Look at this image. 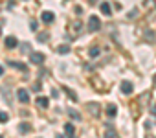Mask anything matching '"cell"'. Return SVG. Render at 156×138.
<instances>
[{
    "label": "cell",
    "mask_w": 156,
    "mask_h": 138,
    "mask_svg": "<svg viewBox=\"0 0 156 138\" xmlns=\"http://www.w3.org/2000/svg\"><path fill=\"white\" fill-rule=\"evenodd\" d=\"M99 28H101V20H99V17L92 15V17L88 19V31H90V33H94V31H98Z\"/></svg>",
    "instance_id": "cell-1"
},
{
    "label": "cell",
    "mask_w": 156,
    "mask_h": 138,
    "mask_svg": "<svg viewBox=\"0 0 156 138\" xmlns=\"http://www.w3.org/2000/svg\"><path fill=\"white\" fill-rule=\"evenodd\" d=\"M44 53H41V52H30V61H31V64H42L44 63Z\"/></svg>",
    "instance_id": "cell-2"
},
{
    "label": "cell",
    "mask_w": 156,
    "mask_h": 138,
    "mask_svg": "<svg viewBox=\"0 0 156 138\" xmlns=\"http://www.w3.org/2000/svg\"><path fill=\"white\" fill-rule=\"evenodd\" d=\"M87 109H88V112H90L92 116H99V112H101V105H99V103H96V101L87 103Z\"/></svg>",
    "instance_id": "cell-3"
},
{
    "label": "cell",
    "mask_w": 156,
    "mask_h": 138,
    "mask_svg": "<svg viewBox=\"0 0 156 138\" xmlns=\"http://www.w3.org/2000/svg\"><path fill=\"white\" fill-rule=\"evenodd\" d=\"M17 98H19L20 103H28V101H30V94H28L26 89H19V90H17Z\"/></svg>",
    "instance_id": "cell-4"
},
{
    "label": "cell",
    "mask_w": 156,
    "mask_h": 138,
    "mask_svg": "<svg viewBox=\"0 0 156 138\" xmlns=\"http://www.w3.org/2000/svg\"><path fill=\"white\" fill-rule=\"evenodd\" d=\"M41 20L46 22V24H51V22L55 20V15H53L51 11H42V13H41Z\"/></svg>",
    "instance_id": "cell-5"
},
{
    "label": "cell",
    "mask_w": 156,
    "mask_h": 138,
    "mask_svg": "<svg viewBox=\"0 0 156 138\" xmlns=\"http://www.w3.org/2000/svg\"><path fill=\"white\" fill-rule=\"evenodd\" d=\"M132 90H134V87H132V83H130V81H127V79H125V81H121V92H123V94H127V96H129V94H132Z\"/></svg>",
    "instance_id": "cell-6"
},
{
    "label": "cell",
    "mask_w": 156,
    "mask_h": 138,
    "mask_svg": "<svg viewBox=\"0 0 156 138\" xmlns=\"http://www.w3.org/2000/svg\"><path fill=\"white\" fill-rule=\"evenodd\" d=\"M9 66L11 68H17V70H20V72H26L28 70V66L24 63H20V61H9Z\"/></svg>",
    "instance_id": "cell-7"
},
{
    "label": "cell",
    "mask_w": 156,
    "mask_h": 138,
    "mask_svg": "<svg viewBox=\"0 0 156 138\" xmlns=\"http://www.w3.org/2000/svg\"><path fill=\"white\" fill-rule=\"evenodd\" d=\"M99 9H101V13H103L105 17H110V13H112V9H110V4H108V2H101V4H99Z\"/></svg>",
    "instance_id": "cell-8"
},
{
    "label": "cell",
    "mask_w": 156,
    "mask_h": 138,
    "mask_svg": "<svg viewBox=\"0 0 156 138\" xmlns=\"http://www.w3.org/2000/svg\"><path fill=\"white\" fill-rule=\"evenodd\" d=\"M6 46H8V48H17V46H19V41H17V37H13V35L6 37Z\"/></svg>",
    "instance_id": "cell-9"
},
{
    "label": "cell",
    "mask_w": 156,
    "mask_h": 138,
    "mask_svg": "<svg viewBox=\"0 0 156 138\" xmlns=\"http://www.w3.org/2000/svg\"><path fill=\"white\" fill-rule=\"evenodd\" d=\"M48 105H50V100H48V98H44V96H39V98H37V107L48 109Z\"/></svg>",
    "instance_id": "cell-10"
},
{
    "label": "cell",
    "mask_w": 156,
    "mask_h": 138,
    "mask_svg": "<svg viewBox=\"0 0 156 138\" xmlns=\"http://www.w3.org/2000/svg\"><path fill=\"white\" fill-rule=\"evenodd\" d=\"M105 112H107L108 118H114V116L118 114V107H116L114 103H110V105H107V111H105Z\"/></svg>",
    "instance_id": "cell-11"
},
{
    "label": "cell",
    "mask_w": 156,
    "mask_h": 138,
    "mask_svg": "<svg viewBox=\"0 0 156 138\" xmlns=\"http://www.w3.org/2000/svg\"><path fill=\"white\" fill-rule=\"evenodd\" d=\"M30 131H31V125H30V123H26V122L19 123V133H20V134H28Z\"/></svg>",
    "instance_id": "cell-12"
},
{
    "label": "cell",
    "mask_w": 156,
    "mask_h": 138,
    "mask_svg": "<svg viewBox=\"0 0 156 138\" xmlns=\"http://www.w3.org/2000/svg\"><path fill=\"white\" fill-rule=\"evenodd\" d=\"M62 90H64V92H66V94H68V98H70V100H72V101H73V103H75V101H77V100H79V98H77V96H75V92H73V90H70V89H68V87H62Z\"/></svg>",
    "instance_id": "cell-13"
},
{
    "label": "cell",
    "mask_w": 156,
    "mask_h": 138,
    "mask_svg": "<svg viewBox=\"0 0 156 138\" xmlns=\"http://www.w3.org/2000/svg\"><path fill=\"white\" fill-rule=\"evenodd\" d=\"M154 35H156V33H154L152 30H147V31H145V39H147L149 42H154V41H156V37H154Z\"/></svg>",
    "instance_id": "cell-14"
},
{
    "label": "cell",
    "mask_w": 156,
    "mask_h": 138,
    "mask_svg": "<svg viewBox=\"0 0 156 138\" xmlns=\"http://www.w3.org/2000/svg\"><path fill=\"white\" fill-rule=\"evenodd\" d=\"M151 100V92H143L140 98H138V103H147Z\"/></svg>",
    "instance_id": "cell-15"
},
{
    "label": "cell",
    "mask_w": 156,
    "mask_h": 138,
    "mask_svg": "<svg viewBox=\"0 0 156 138\" xmlns=\"http://www.w3.org/2000/svg\"><path fill=\"white\" fill-rule=\"evenodd\" d=\"M64 133H66L68 136H73V133H75V127H73L72 123H66V125H64Z\"/></svg>",
    "instance_id": "cell-16"
},
{
    "label": "cell",
    "mask_w": 156,
    "mask_h": 138,
    "mask_svg": "<svg viewBox=\"0 0 156 138\" xmlns=\"http://www.w3.org/2000/svg\"><path fill=\"white\" fill-rule=\"evenodd\" d=\"M70 52V46L68 44H61L59 48H57V53H61V55H64V53H68Z\"/></svg>",
    "instance_id": "cell-17"
},
{
    "label": "cell",
    "mask_w": 156,
    "mask_h": 138,
    "mask_svg": "<svg viewBox=\"0 0 156 138\" xmlns=\"http://www.w3.org/2000/svg\"><path fill=\"white\" fill-rule=\"evenodd\" d=\"M103 138H119V136H118V133H116L114 129H107V133H105Z\"/></svg>",
    "instance_id": "cell-18"
},
{
    "label": "cell",
    "mask_w": 156,
    "mask_h": 138,
    "mask_svg": "<svg viewBox=\"0 0 156 138\" xmlns=\"http://www.w3.org/2000/svg\"><path fill=\"white\" fill-rule=\"evenodd\" d=\"M88 53H90V57H98V55H99V53H101V50H99V48H98V46H92V48H90V52H88Z\"/></svg>",
    "instance_id": "cell-19"
},
{
    "label": "cell",
    "mask_w": 156,
    "mask_h": 138,
    "mask_svg": "<svg viewBox=\"0 0 156 138\" xmlns=\"http://www.w3.org/2000/svg\"><path fill=\"white\" fill-rule=\"evenodd\" d=\"M48 39H50L48 33H39V35H37V41H39V42H48Z\"/></svg>",
    "instance_id": "cell-20"
},
{
    "label": "cell",
    "mask_w": 156,
    "mask_h": 138,
    "mask_svg": "<svg viewBox=\"0 0 156 138\" xmlns=\"http://www.w3.org/2000/svg\"><path fill=\"white\" fill-rule=\"evenodd\" d=\"M68 114H70V118H73V120H77V122H79V120H81V114H79V112H77V111H70Z\"/></svg>",
    "instance_id": "cell-21"
},
{
    "label": "cell",
    "mask_w": 156,
    "mask_h": 138,
    "mask_svg": "<svg viewBox=\"0 0 156 138\" xmlns=\"http://www.w3.org/2000/svg\"><path fill=\"white\" fill-rule=\"evenodd\" d=\"M9 120V116H8V112H0V122H2V123H6Z\"/></svg>",
    "instance_id": "cell-22"
},
{
    "label": "cell",
    "mask_w": 156,
    "mask_h": 138,
    "mask_svg": "<svg viewBox=\"0 0 156 138\" xmlns=\"http://www.w3.org/2000/svg\"><path fill=\"white\" fill-rule=\"evenodd\" d=\"M30 28H31V31H35V30L39 28V22H37V20H31V22H30Z\"/></svg>",
    "instance_id": "cell-23"
},
{
    "label": "cell",
    "mask_w": 156,
    "mask_h": 138,
    "mask_svg": "<svg viewBox=\"0 0 156 138\" xmlns=\"http://www.w3.org/2000/svg\"><path fill=\"white\" fill-rule=\"evenodd\" d=\"M136 15H138V9H132V11H129V15H127V17H129V19H134Z\"/></svg>",
    "instance_id": "cell-24"
},
{
    "label": "cell",
    "mask_w": 156,
    "mask_h": 138,
    "mask_svg": "<svg viewBox=\"0 0 156 138\" xmlns=\"http://www.w3.org/2000/svg\"><path fill=\"white\" fill-rule=\"evenodd\" d=\"M81 26H83L81 20H75V22H73V28H75V30H81Z\"/></svg>",
    "instance_id": "cell-25"
},
{
    "label": "cell",
    "mask_w": 156,
    "mask_h": 138,
    "mask_svg": "<svg viewBox=\"0 0 156 138\" xmlns=\"http://www.w3.org/2000/svg\"><path fill=\"white\" fill-rule=\"evenodd\" d=\"M22 48H24V50H22V52H30V50H31V46H30V44H28V42H26V44H22Z\"/></svg>",
    "instance_id": "cell-26"
},
{
    "label": "cell",
    "mask_w": 156,
    "mask_h": 138,
    "mask_svg": "<svg viewBox=\"0 0 156 138\" xmlns=\"http://www.w3.org/2000/svg\"><path fill=\"white\" fill-rule=\"evenodd\" d=\"M143 125H145V129H151V127H152V122H149V120H145V123H143Z\"/></svg>",
    "instance_id": "cell-27"
},
{
    "label": "cell",
    "mask_w": 156,
    "mask_h": 138,
    "mask_svg": "<svg viewBox=\"0 0 156 138\" xmlns=\"http://www.w3.org/2000/svg\"><path fill=\"white\" fill-rule=\"evenodd\" d=\"M145 4H149L147 8H154V0H145Z\"/></svg>",
    "instance_id": "cell-28"
},
{
    "label": "cell",
    "mask_w": 156,
    "mask_h": 138,
    "mask_svg": "<svg viewBox=\"0 0 156 138\" xmlns=\"http://www.w3.org/2000/svg\"><path fill=\"white\" fill-rule=\"evenodd\" d=\"M51 96H53V98H57V96H59V90H57V89H53V90H51Z\"/></svg>",
    "instance_id": "cell-29"
},
{
    "label": "cell",
    "mask_w": 156,
    "mask_h": 138,
    "mask_svg": "<svg viewBox=\"0 0 156 138\" xmlns=\"http://www.w3.org/2000/svg\"><path fill=\"white\" fill-rule=\"evenodd\" d=\"M75 13H77V15H81V13H83V8L77 6V8H75Z\"/></svg>",
    "instance_id": "cell-30"
},
{
    "label": "cell",
    "mask_w": 156,
    "mask_h": 138,
    "mask_svg": "<svg viewBox=\"0 0 156 138\" xmlns=\"http://www.w3.org/2000/svg\"><path fill=\"white\" fill-rule=\"evenodd\" d=\"M151 112H152V114H156V105H152V109H151Z\"/></svg>",
    "instance_id": "cell-31"
},
{
    "label": "cell",
    "mask_w": 156,
    "mask_h": 138,
    "mask_svg": "<svg viewBox=\"0 0 156 138\" xmlns=\"http://www.w3.org/2000/svg\"><path fill=\"white\" fill-rule=\"evenodd\" d=\"M55 138H66V136H64V134H57Z\"/></svg>",
    "instance_id": "cell-32"
},
{
    "label": "cell",
    "mask_w": 156,
    "mask_h": 138,
    "mask_svg": "<svg viewBox=\"0 0 156 138\" xmlns=\"http://www.w3.org/2000/svg\"><path fill=\"white\" fill-rule=\"evenodd\" d=\"M2 74H4V68H2V66H0V76H2Z\"/></svg>",
    "instance_id": "cell-33"
},
{
    "label": "cell",
    "mask_w": 156,
    "mask_h": 138,
    "mask_svg": "<svg viewBox=\"0 0 156 138\" xmlns=\"http://www.w3.org/2000/svg\"><path fill=\"white\" fill-rule=\"evenodd\" d=\"M152 83H154V87H156V74H154V79H152Z\"/></svg>",
    "instance_id": "cell-34"
},
{
    "label": "cell",
    "mask_w": 156,
    "mask_h": 138,
    "mask_svg": "<svg viewBox=\"0 0 156 138\" xmlns=\"http://www.w3.org/2000/svg\"><path fill=\"white\" fill-rule=\"evenodd\" d=\"M145 138H154V136H151V134H149V136H145Z\"/></svg>",
    "instance_id": "cell-35"
},
{
    "label": "cell",
    "mask_w": 156,
    "mask_h": 138,
    "mask_svg": "<svg viewBox=\"0 0 156 138\" xmlns=\"http://www.w3.org/2000/svg\"><path fill=\"white\" fill-rule=\"evenodd\" d=\"M0 35H2V28H0Z\"/></svg>",
    "instance_id": "cell-36"
},
{
    "label": "cell",
    "mask_w": 156,
    "mask_h": 138,
    "mask_svg": "<svg viewBox=\"0 0 156 138\" xmlns=\"http://www.w3.org/2000/svg\"><path fill=\"white\" fill-rule=\"evenodd\" d=\"M90 2H96V0H90Z\"/></svg>",
    "instance_id": "cell-37"
},
{
    "label": "cell",
    "mask_w": 156,
    "mask_h": 138,
    "mask_svg": "<svg viewBox=\"0 0 156 138\" xmlns=\"http://www.w3.org/2000/svg\"><path fill=\"white\" fill-rule=\"evenodd\" d=\"M0 138H4V136H0Z\"/></svg>",
    "instance_id": "cell-38"
}]
</instances>
